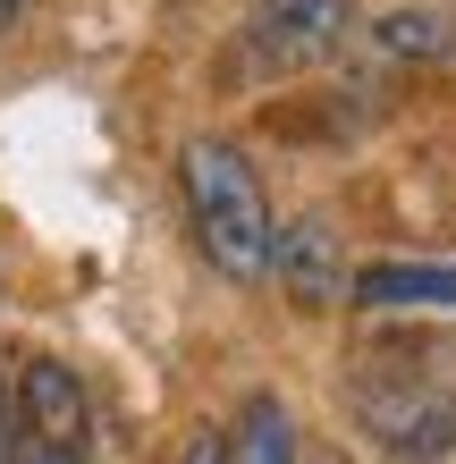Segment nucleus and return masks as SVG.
<instances>
[{
	"label": "nucleus",
	"mask_w": 456,
	"mask_h": 464,
	"mask_svg": "<svg viewBox=\"0 0 456 464\" xmlns=\"http://www.w3.org/2000/svg\"><path fill=\"white\" fill-rule=\"evenodd\" d=\"M178 178H186V203H195V245L211 254L220 279H262L271 270V195H262V169L220 135H195L178 152Z\"/></svg>",
	"instance_id": "1"
},
{
	"label": "nucleus",
	"mask_w": 456,
	"mask_h": 464,
	"mask_svg": "<svg viewBox=\"0 0 456 464\" xmlns=\"http://www.w3.org/2000/svg\"><path fill=\"white\" fill-rule=\"evenodd\" d=\"M355 414H364L372 440H381L389 456H406V464H440L456 448V389H448V380L381 372V380L355 389Z\"/></svg>",
	"instance_id": "2"
},
{
	"label": "nucleus",
	"mask_w": 456,
	"mask_h": 464,
	"mask_svg": "<svg viewBox=\"0 0 456 464\" xmlns=\"http://www.w3.org/2000/svg\"><path fill=\"white\" fill-rule=\"evenodd\" d=\"M85 430H93V405H85V380L60 354H25L17 363V440L43 448L51 464H76L85 456Z\"/></svg>",
	"instance_id": "3"
},
{
	"label": "nucleus",
	"mask_w": 456,
	"mask_h": 464,
	"mask_svg": "<svg viewBox=\"0 0 456 464\" xmlns=\"http://www.w3.org/2000/svg\"><path fill=\"white\" fill-rule=\"evenodd\" d=\"M346 25H355V0H254L246 60L254 68H313L346 43Z\"/></svg>",
	"instance_id": "4"
},
{
	"label": "nucleus",
	"mask_w": 456,
	"mask_h": 464,
	"mask_svg": "<svg viewBox=\"0 0 456 464\" xmlns=\"http://www.w3.org/2000/svg\"><path fill=\"white\" fill-rule=\"evenodd\" d=\"M271 279L296 295V304H338L355 270H346V245H338L330 220H287L271 237Z\"/></svg>",
	"instance_id": "5"
},
{
	"label": "nucleus",
	"mask_w": 456,
	"mask_h": 464,
	"mask_svg": "<svg viewBox=\"0 0 456 464\" xmlns=\"http://www.w3.org/2000/svg\"><path fill=\"white\" fill-rule=\"evenodd\" d=\"M364 313H456V262H364L346 279Z\"/></svg>",
	"instance_id": "6"
},
{
	"label": "nucleus",
	"mask_w": 456,
	"mask_h": 464,
	"mask_svg": "<svg viewBox=\"0 0 456 464\" xmlns=\"http://www.w3.org/2000/svg\"><path fill=\"white\" fill-rule=\"evenodd\" d=\"M228 464H296V422H287L279 397H246V414L228 430Z\"/></svg>",
	"instance_id": "7"
},
{
	"label": "nucleus",
	"mask_w": 456,
	"mask_h": 464,
	"mask_svg": "<svg viewBox=\"0 0 456 464\" xmlns=\"http://www.w3.org/2000/svg\"><path fill=\"white\" fill-rule=\"evenodd\" d=\"M372 43L389 60H456V17L448 9H389L372 25Z\"/></svg>",
	"instance_id": "8"
},
{
	"label": "nucleus",
	"mask_w": 456,
	"mask_h": 464,
	"mask_svg": "<svg viewBox=\"0 0 456 464\" xmlns=\"http://www.w3.org/2000/svg\"><path fill=\"white\" fill-rule=\"evenodd\" d=\"M178 464H228V430H195V440L178 448Z\"/></svg>",
	"instance_id": "9"
},
{
	"label": "nucleus",
	"mask_w": 456,
	"mask_h": 464,
	"mask_svg": "<svg viewBox=\"0 0 456 464\" xmlns=\"http://www.w3.org/2000/svg\"><path fill=\"white\" fill-rule=\"evenodd\" d=\"M0 464H17V414L0 405Z\"/></svg>",
	"instance_id": "10"
},
{
	"label": "nucleus",
	"mask_w": 456,
	"mask_h": 464,
	"mask_svg": "<svg viewBox=\"0 0 456 464\" xmlns=\"http://www.w3.org/2000/svg\"><path fill=\"white\" fill-rule=\"evenodd\" d=\"M17 9H25V0H0V34H9V25H17Z\"/></svg>",
	"instance_id": "11"
},
{
	"label": "nucleus",
	"mask_w": 456,
	"mask_h": 464,
	"mask_svg": "<svg viewBox=\"0 0 456 464\" xmlns=\"http://www.w3.org/2000/svg\"><path fill=\"white\" fill-rule=\"evenodd\" d=\"M321 464H346V456H321Z\"/></svg>",
	"instance_id": "12"
}]
</instances>
